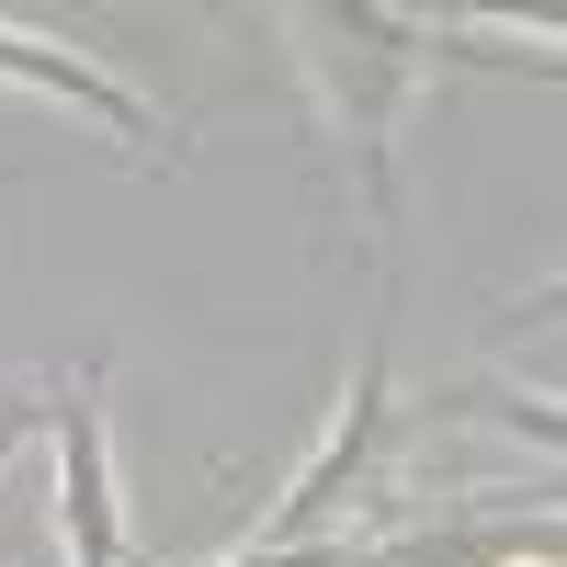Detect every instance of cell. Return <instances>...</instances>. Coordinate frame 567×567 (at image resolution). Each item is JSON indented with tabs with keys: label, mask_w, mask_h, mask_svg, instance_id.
Here are the masks:
<instances>
[{
	"label": "cell",
	"mask_w": 567,
	"mask_h": 567,
	"mask_svg": "<svg viewBox=\"0 0 567 567\" xmlns=\"http://www.w3.org/2000/svg\"><path fill=\"white\" fill-rule=\"evenodd\" d=\"M284 58H296L318 125L352 148V182H363V216L398 227V114L432 91L443 69H534L556 80L545 45H477V34H432L409 12H363V0H307V12H284Z\"/></svg>",
	"instance_id": "cell-1"
},
{
	"label": "cell",
	"mask_w": 567,
	"mask_h": 567,
	"mask_svg": "<svg viewBox=\"0 0 567 567\" xmlns=\"http://www.w3.org/2000/svg\"><path fill=\"white\" fill-rule=\"evenodd\" d=\"M34 420L58 432V545L69 567H125V499H114V443H103V374H58L34 398Z\"/></svg>",
	"instance_id": "cell-2"
},
{
	"label": "cell",
	"mask_w": 567,
	"mask_h": 567,
	"mask_svg": "<svg viewBox=\"0 0 567 567\" xmlns=\"http://www.w3.org/2000/svg\"><path fill=\"white\" fill-rule=\"evenodd\" d=\"M386 432H398V374H386V341H374V352H363V374H352V409H341V432H329V443L307 454V477H296V488H284V499L261 511V545H318V534L352 511L363 465L386 454Z\"/></svg>",
	"instance_id": "cell-3"
},
{
	"label": "cell",
	"mask_w": 567,
	"mask_h": 567,
	"mask_svg": "<svg viewBox=\"0 0 567 567\" xmlns=\"http://www.w3.org/2000/svg\"><path fill=\"white\" fill-rule=\"evenodd\" d=\"M0 80H23V91H45V103H69V114H91V125H114L136 159H171V125L136 103L114 69L69 58V45H34V34H12V23H0Z\"/></svg>",
	"instance_id": "cell-4"
},
{
	"label": "cell",
	"mask_w": 567,
	"mask_h": 567,
	"mask_svg": "<svg viewBox=\"0 0 567 567\" xmlns=\"http://www.w3.org/2000/svg\"><path fill=\"white\" fill-rule=\"evenodd\" d=\"M556 567V511H465V523L443 534H409L386 556H363V567Z\"/></svg>",
	"instance_id": "cell-5"
},
{
	"label": "cell",
	"mask_w": 567,
	"mask_h": 567,
	"mask_svg": "<svg viewBox=\"0 0 567 567\" xmlns=\"http://www.w3.org/2000/svg\"><path fill=\"white\" fill-rule=\"evenodd\" d=\"M227 567H341V545H250V556H227Z\"/></svg>",
	"instance_id": "cell-6"
},
{
	"label": "cell",
	"mask_w": 567,
	"mask_h": 567,
	"mask_svg": "<svg viewBox=\"0 0 567 567\" xmlns=\"http://www.w3.org/2000/svg\"><path fill=\"white\" fill-rule=\"evenodd\" d=\"M23 432H34V398H0V465L23 454Z\"/></svg>",
	"instance_id": "cell-7"
}]
</instances>
